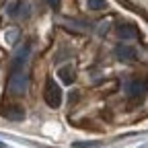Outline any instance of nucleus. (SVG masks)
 <instances>
[{
  "label": "nucleus",
  "mask_w": 148,
  "mask_h": 148,
  "mask_svg": "<svg viewBox=\"0 0 148 148\" xmlns=\"http://www.w3.org/2000/svg\"><path fill=\"white\" fill-rule=\"evenodd\" d=\"M58 76L62 78L64 84H70V82L74 80V68H72V66H62V68L58 70Z\"/></svg>",
  "instance_id": "obj_7"
},
{
  "label": "nucleus",
  "mask_w": 148,
  "mask_h": 148,
  "mask_svg": "<svg viewBox=\"0 0 148 148\" xmlns=\"http://www.w3.org/2000/svg\"><path fill=\"white\" fill-rule=\"evenodd\" d=\"M115 58L121 62H134L136 58V49L132 45H117L115 47Z\"/></svg>",
  "instance_id": "obj_4"
},
{
  "label": "nucleus",
  "mask_w": 148,
  "mask_h": 148,
  "mask_svg": "<svg viewBox=\"0 0 148 148\" xmlns=\"http://www.w3.org/2000/svg\"><path fill=\"white\" fill-rule=\"evenodd\" d=\"M117 35L121 37V39H134V37L138 35V29L134 25H130V23H123L117 27Z\"/></svg>",
  "instance_id": "obj_5"
},
{
  "label": "nucleus",
  "mask_w": 148,
  "mask_h": 148,
  "mask_svg": "<svg viewBox=\"0 0 148 148\" xmlns=\"http://www.w3.org/2000/svg\"><path fill=\"white\" fill-rule=\"evenodd\" d=\"M0 148H4V144H2V142H0Z\"/></svg>",
  "instance_id": "obj_10"
},
{
  "label": "nucleus",
  "mask_w": 148,
  "mask_h": 148,
  "mask_svg": "<svg viewBox=\"0 0 148 148\" xmlns=\"http://www.w3.org/2000/svg\"><path fill=\"white\" fill-rule=\"evenodd\" d=\"M88 8L90 10H105L107 2H105V0H88Z\"/></svg>",
  "instance_id": "obj_8"
},
{
  "label": "nucleus",
  "mask_w": 148,
  "mask_h": 148,
  "mask_svg": "<svg viewBox=\"0 0 148 148\" xmlns=\"http://www.w3.org/2000/svg\"><path fill=\"white\" fill-rule=\"evenodd\" d=\"M4 115H6L8 119H12V121H21V119L25 117V111H23L21 107L12 105V107H6V109H4Z\"/></svg>",
  "instance_id": "obj_6"
},
{
  "label": "nucleus",
  "mask_w": 148,
  "mask_h": 148,
  "mask_svg": "<svg viewBox=\"0 0 148 148\" xmlns=\"http://www.w3.org/2000/svg\"><path fill=\"white\" fill-rule=\"evenodd\" d=\"M45 2H47L49 6H56V4H58V0H45Z\"/></svg>",
  "instance_id": "obj_9"
},
{
  "label": "nucleus",
  "mask_w": 148,
  "mask_h": 148,
  "mask_svg": "<svg viewBox=\"0 0 148 148\" xmlns=\"http://www.w3.org/2000/svg\"><path fill=\"white\" fill-rule=\"evenodd\" d=\"M27 53H29V47L21 49L16 56H14V60L10 64V74H8V82H6V88L10 95L14 97H23L25 95V90H27V72H25V64H27Z\"/></svg>",
  "instance_id": "obj_1"
},
{
  "label": "nucleus",
  "mask_w": 148,
  "mask_h": 148,
  "mask_svg": "<svg viewBox=\"0 0 148 148\" xmlns=\"http://www.w3.org/2000/svg\"><path fill=\"white\" fill-rule=\"evenodd\" d=\"M43 99L49 107H60L62 105V88L56 84L53 78H47L45 80V90H43Z\"/></svg>",
  "instance_id": "obj_2"
},
{
  "label": "nucleus",
  "mask_w": 148,
  "mask_h": 148,
  "mask_svg": "<svg viewBox=\"0 0 148 148\" xmlns=\"http://www.w3.org/2000/svg\"><path fill=\"white\" fill-rule=\"evenodd\" d=\"M123 88H125V92H127V95L132 97V99H138V97L146 95L148 82L142 80V78H127V80L123 82Z\"/></svg>",
  "instance_id": "obj_3"
}]
</instances>
